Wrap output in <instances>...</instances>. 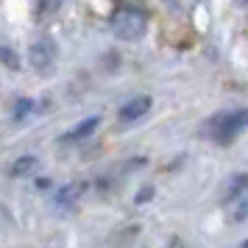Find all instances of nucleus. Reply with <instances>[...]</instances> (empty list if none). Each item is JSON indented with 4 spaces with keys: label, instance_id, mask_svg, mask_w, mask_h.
Segmentation results:
<instances>
[{
    "label": "nucleus",
    "instance_id": "423d86ee",
    "mask_svg": "<svg viewBox=\"0 0 248 248\" xmlns=\"http://www.w3.org/2000/svg\"><path fill=\"white\" fill-rule=\"evenodd\" d=\"M226 206H234V209H232V217H234V223H243V220L248 217V195H246V192H240L237 198H232V201L226 203Z\"/></svg>",
    "mask_w": 248,
    "mask_h": 248
},
{
    "label": "nucleus",
    "instance_id": "6e6552de",
    "mask_svg": "<svg viewBox=\"0 0 248 248\" xmlns=\"http://www.w3.org/2000/svg\"><path fill=\"white\" fill-rule=\"evenodd\" d=\"M31 109H34V101L31 98H20L17 106H14V120H25L31 114Z\"/></svg>",
    "mask_w": 248,
    "mask_h": 248
},
{
    "label": "nucleus",
    "instance_id": "20e7f679",
    "mask_svg": "<svg viewBox=\"0 0 248 248\" xmlns=\"http://www.w3.org/2000/svg\"><path fill=\"white\" fill-rule=\"evenodd\" d=\"M148 109H151V98L148 95H140V98H131L128 103H123L117 117H120V123H134L140 117H145Z\"/></svg>",
    "mask_w": 248,
    "mask_h": 248
},
{
    "label": "nucleus",
    "instance_id": "f257e3e1",
    "mask_svg": "<svg viewBox=\"0 0 248 248\" xmlns=\"http://www.w3.org/2000/svg\"><path fill=\"white\" fill-rule=\"evenodd\" d=\"M145 25H148V14L137 6H125L112 17V31L117 39L123 42H134L145 34Z\"/></svg>",
    "mask_w": 248,
    "mask_h": 248
},
{
    "label": "nucleus",
    "instance_id": "39448f33",
    "mask_svg": "<svg viewBox=\"0 0 248 248\" xmlns=\"http://www.w3.org/2000/svg\"><path fill=\"white\" fill-rule=\"evenodd\" d=\"M98 117H90V120H84V123H78L73 131H67V134L62 137V142H81V140H87V137H92V131L98 128Z\"/></svg>",
    "mask_w": 248,
    "mask_h": 248
},
{
    "label": "nucleus",
    "instance_id": "ddd939ff",
    "mask_svg": "<svg viewBox=\"0 0 248 248\" xmlns=\"http://www.w3.org/2000/svg\"><path fill=\"white\" fill-rule=\"evenodd\" d=\"M151 192H154V190H142V192H140V195H137V203L148 201V198H151Z\"/></svg>",
    "mask_w": 248,
    "mask_h": 248
},
{
    "label": "nucleus",
    "instance_id": "f03ea898",
    "mask_svg": "<svg viewBox=\"0 0 248 248\" xmlns=\"http://www.w3.org/2000/svg\"><path fill=\"white\" fill-rule=\"evenodd\" d=\"M246 123H248V112H246V109H237V112H223V114H217L212 123H209L212 140L217 142V145H229V142H234L237 137L243 134Z\"/></svg>",
    "mask_w": 248,
    "mask_h": 248
},
{
    "label": "nucleus",
    "instance_id": "1a4fd4ad",
    "mask_svg": "<svg viewBox=\"0 0 248 248\" xmlns=\"http://www.w3.org/2000/svg\"><path fill=\"white\" fill-rule=\"evenodd\" d=\"M246 181H248L246 176H237V179H234V184H232V187H229V192H226V198H223V201L229 203L232 198H237L240 192H246Z\"/></svg>",
    "mask_w": 248,
    "mask_h": 248
},
{
    "label": "nucleus",
    "instance_id": "9d476101",
    "mask_svg": "<svg viewBox=\"0 0 248 248\" xmlns=\"http://www.w3.org/2000/svg\"><path fill=\"white\" fill-rule=\"evenodd\" d=\"M34 165H36V159H34V156H20V162H17V165L12 168V176H23V173H28V170L34 168Z\"/></svg>",
    "mask_w": 248,
    "mask_h": 248
},
{
    "label": "nucleus",
    "instance_id": "7ed1b4c3",
    "mask_svg": "<svg viewBox=\"0 0 248 248\" xmlns=\"http://www.w3.org/2000/svg\"><path fill=\"white\" fill-rule=\"evenodd\" d=\"M53 59H56V47H53V39H39L34 47H31V64L36 70H47L53 67Z\"/></svg>",
    "mask_w": 248,
    "mask_h": 248
},
{
    "label": "nucleus",
    "instance_id": "0eeeda50",
    "mask_svg": "<svg viewBox=\"0 0 248 248\" xmlns=\"http://www.w3.org/2000/svg\"><path fill=\"white\" fill-rule=\"evenodd\" d=\"M81 192H84V184H73V187H64V190L56 195V203H62V206H64L67 201L73 203V201H76V198L81 195Z\"/></svg>",
    "mask_w": 248,
    "mask_h": 248
},
{
    "label": "nucleus",
    "instance_id": "f8f14e48",
    "mask_svg": "<svg viewBox=\"0 0 248 248\" xmlns=\"http://www.w3.org/2000/svg\"><path fill=\"white\" fill-rule=\"evenodd\" d=\"M0 62H6V64H9L12 70L20 67V64H17V56L12 53V47H0Z\"/></svg>",
    "mask_w": 248,
    "mask_h": 248
},
{
    "label": "nucleus",
    "instance_id": "9b49d317",
    "mask_svg": "<svg viewBox=\"0 0 248 248\" xmlns=\"http://www.w3.org/2000/svg\"><path fill=\"white\" fill-rule=\"evenodd\" d=\"M62 6V0H39V14L45 17V14H53Z\"/></svg>",
    "mask_w": 248,
    "mask_h": 248
}]
</instances>
